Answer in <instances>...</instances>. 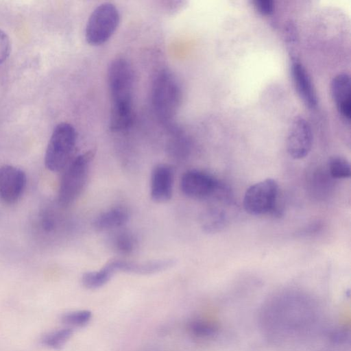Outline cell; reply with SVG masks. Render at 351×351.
<instances>
[{
  "mask_svg": "<svg viewBox=\"0 0 351 351\" xmlns=\"http://www.w3.org/2000/svg\"><path fill=\"white\" fill-rule=\"evenodd\" d=\"M302 301L283 300L268 306L265 311L267 323L275 335L293 334L297 330L310 324L313 318V311L310 304Z\"/></svg>",
  "mask_w": 351,
  "mask_h": 351,
  "instance_id": "obj_1",
  "label": "cell"
},
{
  "mask_svg": "<svg viewBox=\"0 0 351 351\" xmlns=\"http://www.w3.org/2000/svg\"><path fill=\"white\" fill-rule=\"evenodd\" d=\"M182 100V90L177 78L167 70L155 77L152 88V103L154 112L163 122L170 121L176 114Z\"/></svg>",
  "mask_w": 351,
  "mask_h": 351,
  "instance_id": "obj_2",
  "label": "cell"
},
{
  "mask_svg": "<svg viewBox=\"0 0 351 351\" xmlns=\"http://www.w3.org/2000/svg\"><path fill=\"white\" fill-rule=\"evenodd\" d=\"M111 109L132 110L134 88L133 70L128 61L122 58L110 63L108 72Z\"/></svg>",
  "mask_w": 351,
  "mask_h": 351,
  "instance_id": "obj_3",
  "label": "cell"
},
{
  "mask_svg": "<svg viewBox=\"0 0 351 351\" xmlns=\"http://www.w3.org/2000/svg\"><path fill=\"white\" fill-rule=\"evenodd\" d=\"M77 141V132L71 124L60 123L53 129L45 154V165L47 169L58 172L70 162Z\"/></svg>",
  "mask_w": 351,
  "mask_h": 351,
  "instance_id": "obj_4",
  "label": "cell"
},
{
  "mask_svg": "<svg viewBox=\"0 0 351 351\" xmlns=\"http://www.w3.org/2000/svg\"><path fill=\"white\" fill-rule=\"evenodd\" d=\"M94 153L90 150L78 155L66 166L58 190V199L62 206L73 203L83 191Z\"/></svg>",
  "mask_w": 351,
  "mask_h": 351,
  "instance_id": "obj_5",
  "label": "cell"
},
{
  "mask_svg": "<svg viewBox=\"0 0 351 351\" xmlns=\"http://www.w3.org/2000/svg\"><path fill=\"white\" fill-rule=\"evenodd\" d=\"M119 12L111 3L99 5L90 15L85 29V37L90 45L98 46L108 41L119 23Z\"/></svg>",
  "mask_w": 351,
  "mask_h": 351,
  "instance_id": "obj_6",
  "label": "cell"
},
{
  "mask_svg": "<svg viewBox=\"0 0 351 351\" xmlns=\"http://www.w3.org/2000/svg\"><path fill=\"white\" fill-rule=\"evenodd\" d=\"M278 186L271 178L251 185L245 191L243 205L244 210L252 215L279 213L277 207Z\"/></svg>",
  "mask_w": 351,
  "mask_h": 351,
  "instance_id": "obj_7",
  "label": "cell"
},
{
  "mask_svg": "<svg viewBox=\"0 0 351 351\" xmlns=\"http://www.w3.org/2000/svg\"><path fill=\"white\" fill-rule=\"evenodd\" d=\"M221 184L210 173L198 169L188 170L180 180L182 193L196 199H213Z\"/></svg>",
  "mask_w": 351,
  "mask_h": 351,
  "instance_id": "obj_8",
  "label": "cell"
},
{
  "mask_svg": "<svg viewBox=\"0 0 351 351\" xmlns=\"http://www.w3.org/2000/svg\"><path fill=\"white\" fill-rule=\"evenodd\" d=\"M313 144V132L309 123L297 117L289 127L287 136V150L294 159H302L310 152Z\"/></svg>",
  "mask_w": 351,
  "mask_h": 351,
  "instance_id": "obj_9",
  "label": "cell"
},
{
  "mask_svg": "<svg viewBox=\"0 0 351 351\" xmlns=\"http://www.w3.org/2000/svg\"><path fill=\"white\" fill-rule=\"evenodd\" d=\"M26 185L25 172L12 165L0 167V200L7 204L16 202Z\"/></svg>",
  "mask_w": 351,
  "mask_h": 351,
  "instance_id": "obj_10",
  "label": "cell"
},
{
  "mask_svg": "<svg viewBox=\"0 0 351 351\" xmlns=\"http://www.w3.org/2000/svg\"><path fill=\"white\" fill-rule=\"evenodd\" d=\"M173 169L167 164H158L152 170L150 179V195L157 203L167 202L172 197Z\"/></svg>",
  "mask_w": 351,
  "mask_h": 351,
  "instance_id": "obj_11",
  "label": "cell"
},
{
  "mask_svg": "<svg viewBox=\"0 0 351 351\" xmlns=\"http://www.w3.org/2000/svg\"><path fill=\"white\" fill-rule=\"evenodd\" d=\"M115 272H123L149 275L161 272L172 267L176 261L172 258L160 259L146 262H133L125 260H112L109 261Z\"/></svg>",
  "mask_w": 351,
  "mask_h": 351,
  "instance_id": "obj_12",
  "label": "cell"
},
{
  "mask_svg": "<svg viewBox=\"0 0 351 351\" xmlns=\"http://www.w3.org/2000/svg\"><path fill=\"white\" fill-rule=\"evenodd\" d=\"M291 71L296 90L304 104L314 108L317 97L311 77L302 64L295 58L291 60Z\"/></svg>",
  "mask_w": 351,
  "mask_h": 351,
  "instance_id": "obj_13",
  "label": "cell"
},
{
  "mask_svg": "<svg viewBox=\"0 0 351 351\" xmlns=\"http://www.w3.org/2000/svg\"><path fill=\"white\" fill-rule=\"evenodd\" d=\"M330 91L337 108L341 115L350 121L351 117V84L346 73L335 75L330 84Z\"/></svg>",
  "mask_w": 351,
  "mask_h": 351,
  "instance_id": "obj_14",
  "label": "cell"
},
{
  "mask_svg": "<svg viewBox=\"0 0 351 351\" xmlns=\"http://www.w3.org/2000/svg\"><path fill=\"white\" fill-rule=\"evenodd\" d=\"M128 210L121 206H114L101 213L93 221V227L99 231L119 228L129 220Z\"/></svg>",
  "mask_w": 351,
  "mask_h": 351,
  "instance_id": "obj_15",
  "label": "cell"
},
{
  "mask_svg": "<svg viewBox=\"0 0 351 351\" xmlns=\"http://www.w3.org/2000/svg\"><path fill=\"white\" fill-rule=\"evenodd\" d=\"M114 273L110 263L108 262L99 270L84 273L82 276V283L87 289H98L108 283Z\"/></svg>",
  "mask_w": 351,
  "mask_h": 351,
  "instance_id": "obj_16",
  "label": "cell"
},
{
  "mask_svg": "<svg viewBox=\"0 0 351 351\" xmlns=\"http://www.w3.org/2000/svg\"><path fill=\"white\" fill-rule=\"evenodd\" d=\"M110 244L116 252L122 255H129L135 250L137 241L132 232L121 230L112 236Z\"/></svg>",
  "mask_w": 351,
  "mask_h": 351,
  "instance_id": "obj_17",
  "label": "cell"
},
{
  "mask_svg": "<svg viewBox=\"0 0 351 351\" xmlns=\"http://www.w3.org/2000/svg\"><path fill=\"white\" fill-rule=\"evenodd\" d=\"M226 221V214L221 209L210 208L202 216V227L206 232H217L224 228Z\"/></svg>",
  "mask_w": 351,
  "mask_h": 351,
  "instance_id": "obj_18",
  "label": "cell"
},
{
  "mask_svg": "<svg viewBox=\"0 0 351 351\" xmlns=\"http://www.w3.org/2000/svg\"><path fill=\"white\" fill-rule=\"evenodd\" d=\"M328 173L334 179H344L350 177V165L348 160L341 156H333L328 162Z\"/></svg>",
  "mask_w": 351,
  "mask_h": 351,
  "instance_id": "obj_19",
  "label": "cell"
},
{
  "mask_svg": "<svg viewBox=\"0 0 351 351\" xmlns=\"http://www.w3.org/2000/svg\"><path fill=\"white\" fill-rule=\"evenodd\" d=\"M72 335L73 330L71 328H62L47 335L43 342L49 348L54 350H60Z\"/></svg>",
  "mask_w": 351,
  "mask_h": 351,
  "instance_id": "obj_20",
  "label": "cell"
},
{
  "mask_svg": "<svg viewBox=\"0 0 351 351\" xmlns=\"http://www.w3.org/2000/svg\"><path fill=\"white\" fill-rule=\"evenodd\" d=\"M91 318V311L80 310L64 314L62 317V322L72 327H82L88 324Z\"/></svg>",
  "mask_w": 351,
  "mask_h": 351,
  "instance_id": "obj_21",
  "label": "cell"
},
{
  "mask_svg": "<svg viewBox=\"0 0 351 351\" xmlns=\"http://www.w3.org/2000/svg\"><path fill=\"white\" fill-rule=\"evenodd\" d=\"M190 332L197 337H206L211 335L214 332L213 326L201 319H194L189 324Z\"/></svg>",
  "mask_w": 351,
  "mask_h": 351,
  "instance_id": "obj_22",
  "label": "cell"
},
{
  "mask_svg": "<svg viewBox=\"0 0 351 351\" xmlns=\"http://www.w3.org/2000/svg\"><path fill=\"white\" fill-rule=\"evenodd\" d=\"M11 52V42L7 34L0 29V64L5 62Z\"/></svg>",
  "mask_w": 351,
  "mask_h": 351,
  "instance_id": "obj_23",
  "label": "cell"
},
{
  "mask_svg": "<svg viewBox=\"0 0 351 351\" xmlns=\"http://www.w3.org/2000/svg\"><path fill=\"white\" fill-rule=\"evenodd\" d=\"M253 3L256 9L263 15H270L274 10V3L271 0H255Z\"/></svg>",
  "mask_w": 351,
  "mask_h": 351,
  "instance_id": "obj_24",
  "label": "cell"
},
{
  "mask_svg": "<svg viewBox=\"0 0 351 351\" xmlns=\"http://www.w3.org/2000/svg\"><path fill=\"white\" fill-rule=\"evenodd\" d=\"M41 223L43 228L46 231L52 230L55 225L53 219L48 213L43 215L41 220Z\"/></svg>",
  "mask_w": 351,
  "mask_h": 351,
  "instance_id": "obj_25",
  "label": "cell"
}]
</instances>
